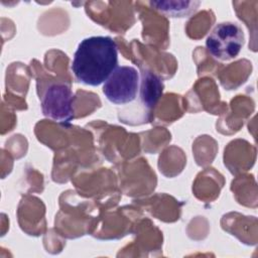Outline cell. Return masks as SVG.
Returning a JSON list of instances; mask_svg holds the SVG:
<instances>
[{
	"label": "cell",
	"mask_w": 258,
	"mask_h": 258,
	"mask_svg": "<svg viewBox=\"0 0 258 258\" xmlns=\"http://www.w3.org/2000/svg\"><path fill=\"white\" fill-rule=\"evenodd\" d=\"M117 67L118 49L113 38L90 36L80 42L72 71L80 83L96 87L104 84Z\"/></svg>",
	"instance_id": "obj_1"
},
{
	"label": "cell",
	"mask_w": 258,
	"mask_h": 258,
	"mask_svg": "<svg viewBox=\"0 0 258 258\" xmlns=\"http://www.w3.org/2000/svg\"><path fill=\"white\" fill-rule=\"evenodd\" d=\"M244 45V32L234 22L217 24L206 40L209 53L216 59L227 61L235 58Z\"/></svg>",
	"instance_id": "obj_2"
},
{
	"label": "cell",
	"mask_w": 258,
	"mask_h": 258,
	"mask_svg": "<svg viewBox=\"0 0 258 258\" xmlns=\"http://www.w3.org/2000/svg\"><path fill=\"white\" fill-rule=\"evenodd\" d=\"M140 87L138 71L131 66L117 67L104 83L103 93L113 104L126 105L133 102Z\"/></svg>",
	"instance_id": "obj_3"
},
{
	"label": "cell",
	"mask_w": 258,
	"mask_h": 258,
	"mask_svg": "<svg viewBox=\"0 0 258 258\" xmlns=\"http://www.w3.org/2000/svg\"><path fill=\"white\" fill-rule=\"evenodd\" d=\"M74 93L63 83L51 84L41 97V110L45 117L61 124H69L74 119Z\"/></svg>",
	"instance_id": "obj_4"
},
{
	"label": "cell",
	"mask_w": 258,
	"mask_h": 258,
	"mask_svg": "<svg viewBox=\"0 0 258 258\" xmlns=\"http://www.w3.org/2000/svg\"><path fill=\"white\" fill-rule=\"evenodd\" d=\"M141 100L149 109L153 108L163 91L161 80L152 73L144 72L141 78Z\"/></svg>",
	"instance_id": "obj_5"
},
{
	"label": "cell",
	"mask_w": 258,
	"mask_h": 258,
	"mask_svg": "<svg viewBox=\"0 0 258 258\" xmlns=\"http://www.w3.org/2000/svg\"><path fill=\"white\" fill-rule=\"evenodd\" d=\"M200 2L195 1H152L150 5L171 17H186L194 13Z\"/></svg>",
	"instance_id": "obj_6"
}]
</instances>
